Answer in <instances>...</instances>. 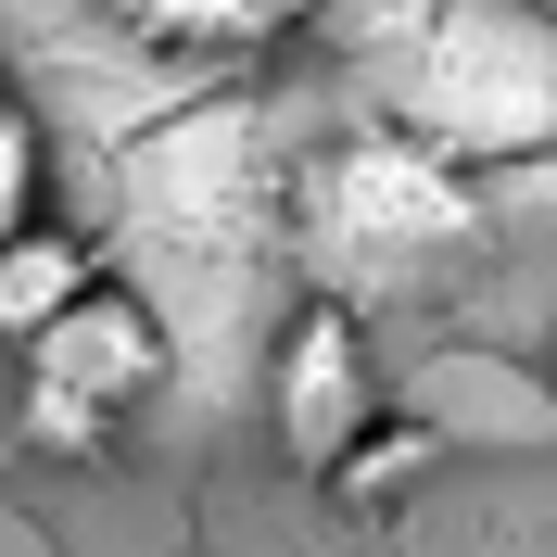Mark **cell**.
<instances>
[{"mask_svg": "<svg viewBox=\"0 0 557 557\" xmlns=\"http://www.w3.org/2000/svg\"><path fill=\"white\" fill-rule=\"evenodd\" d=\"M469 165H456L431 127H368L343 152H317L305 190H292V242H305L317 292L330 305H368L393 278H431L469 242Z\"/></svg>", "mask_w": 557, "mask_h": 557, "instance_id": "cell-1", "label": "cell"}, {"mask_svg": "<svg viewBox=\"0 0 557 557\" xmlns=\"http://www.w3.org/2000/svg\"><path fill=\"white\" fill-rule=\"evenodd\" d=\"M139 51H177V64H242L267 38H292L317 0H102Z\"/></svg>", "mask_w": 557, "mask_h": 557, "instance_id": "cell-4", "label": "cell"}, {"mask_svg": "<svg viewBox=\"0 0 557 557\" xmlns=\"http://www.w3.org/2000/svg\"><path fill=\"white\" fill-rule=\"evenodd\" d=\"M545 393H557V343H545Z\"/></svg>", "mask_w": 557, "mask_h": 557, "instance_id": "cell-8", "label": "cell"}, {"mask_svg": "<svg viewBox=\"0 0 557 557\" xmlns=\"http://www.w3.org/2000/svg\"><path fill=\"white\" fill-rule=\"evenodd\" d=\"M89 292H102V253L76 242V228H51V215H38L26 242H0V355H26L38 330H51V317H76Z\"/></svg>", "mask_w": 557, "mask_h": 557, "instance_id": "cell-5", "label": "cell"}, {"mask_svg": "<svg viewBox=\"0 0 557 557\" xmlns=\"http://www.w3.org/2000/svg\"><path fill=\"white\" fill-rule=\"evenodd\" d=\"M532 13H545V26H557V0H532Z\"/></svg>", "mask_w": 557, "mask_h": 557, "instance_id": "cell-9", "label": "cell"}, {"mask_svg": "<svg viewBox=\"0 0 557 557\" xmlns=\"http://www.w3.org/2000/svg\"><path fill=\"white\" fill-rule=\"evenodd\" d=\"M38 165H51V152H38V114L0 102V242H26V228H38Z\"/></svg>", "mask_w": 557, "mask_h": 557, "instance_id": "cell-7", "label": "cell"}, {"mask_svg": "<svg viewBox=\"0 0 557 557\" xmlns=\"http://www.w3.org/2000/svg\"><path fill=\"white\" fill-rule=\"evenodd\" d=\"M431 456H444V431H431V418H381V431H368V444H355L317 494H330V507H393V494H406Z\"/></svg>", "mask_w": 557, "mask_h": 557, "instance_id": "cell-6", "label": "cell"}, {"mask_svg": "<svg viewBox=\"0 0 557 557\" xmlns=\"http://www.w3.org/2000/svg\"><path fill=\"white\" fill-rule=\"evenodd\" d=\"M381 355H368V317L355 305H292V330H278V355H267V431H278V456L305 469V482H330L368 431H381Z\"/></svg>", "mask_w": 557, "mask_h": 557, "instance_id": "cell-3", "label": "cell"}, {"mask_svg": "<svg viewBox=\"0 0 557 557\" xmlns=\"http://www.w3.org/2000/svg\"><path fill=\"white\" fill-rule=\"evenodd\" d=\"M26 381H13V444L51 456V469H89V456L127 444V418L165 393L177 343H165V317H152V292H89L76 317H51L26 355H13Z\"/></svg>", "mask_w": 557, "mask_h": 557, "instance_id": "cell-2", "label": "cell"}]
</instances>
